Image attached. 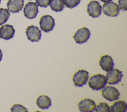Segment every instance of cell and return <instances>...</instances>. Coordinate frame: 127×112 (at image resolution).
<instances>
[{
    "label": "cell",
    "mask_w": 127,
    "mask_h": 112,
    "mask_svg": "<svg viewBox=\"0 0 127 112\" xmlns=\"http://www.w3.org/2000/svg\"><path fill=\"white\" fill-rule=\"evenodd\" d=\"M80 0H64L65 6L69 8H72L77 6L80 2Z\"/></svg>",
    "instance_id": "ffe728a7"
},
{
    "label": "cell",
    "mask_w": 127,
    "mask_h": 112,
    "mask_svg": "<svg viewBox=\"0 0 127 112\" xmlns=\"http://www.w3.org/2000/svg\"><path fill=\"white\" fill-rule=\"evenodd\" d=\"M107 83L106 76L101 74L92 75L88 81L89 86L93 90H99L105 87Z\"/></svg>",
    "instance_id": "6da1fadb"
},
{
    "label": "cell",
    "mask_w": 127,
    "mask_h": 112,
    "mask_svg": "<svg viewBox=\"0 0 127 112\" xmlns=\"http://www.w3.org/2000/svg\"><path fill=\"white\" fill-rule=\"evenodd\" d=\"M94 111L96 112H110V108L106 103L102 102L96 106Z\"/></svg>",
    "instance_id": "d6986e66"
},
{
    "label": "cell",
    "mask_w": 127,
    "mask_h": 112,
    "mask_svg": "<svg viewBox=\"0 0 127 112\" xmlns=\"http://www.w3.org/2000/svg\"><path fill=\"white\" fill-rule=\"evenodd\" d=\"M78 107L80 112H93L96 107L95 102L89 98H85L81 100L78 104Z\"/></svg>",
    "instance_id": "30bf717a"
},
{
    "label": "cell",
    "mask_w": 127,
    "mask_h": 112,
    "mask_svg": "<svg viewBox=\"0 0 127 112\" xmlns=\"http://www.w3.org/2000/svg\"><path fill=\"white\" fill-rule=\"evenodd\" d=\"M99 65L103 70L108 72L113 69L114 63L110 56L105 55L101 57L99 61Z\"/></svg>",
    "instance_id": "4fadbf2b"
},
{
    "label": "cell",
    "mask_w": 127,
    "mask_h": 112,
    "mask_svg": "<svg viewBox=\"0 0 127 112\" xmlns=\"http://www.w3.org/2000/svg\"><path fill=\"white\" fill-rule=\"evenodd\" d=\"M88 77L89 73L87 71L84 70H80L74 74L72 80L75 86L81 87L86 83Z\"/></svg>",
    "instance_id": "7a4b0ae2"
},
{
    "label": "cell",
    "mask_w": 127,
    "mask_h": 112,
    "mask_svg": "<svg viewBox=\"0 0 127 112\" xmlns=\"http://www.w3.org/2000/svg\"><path fill=\"white\" fill-rule=\"evenodd\" d=\"M0 1H1V0H0Z\"/></svg>",
    "instance_id": "484cf974"
},
{
    "label": "cell",
    "mask_w": 127,
    "mask_h": 112,
    "mask_svg": "<svg viewBox=\"0 0 127 112\" xmlns=\"http://www.w3.org/2000/svg\"><path fill=\"white\" fill-rule=\"evenodd\" d=\"M122 72L117 69H112L106 74V81L109 84H115L121 81Z\"/></svg>",
    "instance_id": "5b68a950"
},
{
    "label": "cell",
    "mask_w": 127,
    "mask_h": 112,
    "mask_svg": "<svg viewBox=\"0 0 127 112\" xmlns=\"http://www.w3.org/2000/svg\"><path fill=\"white\" fill-rule=\"evenodd\" d=\"M101 1H102V2H109V1H111L112 0H100Z\"/></svg>",
    "instance_id": "d4e9b609"
},
{
    "label": "cell",
    "mask_w": 127,
    "mask_h": 112,
    "mask_svg": "<svg viewBox=\"0 0 127 112\" xmlns=\"http://www.w3.org/2000/svg\"><path fill=\"white\" fill-rule=\"evenodd\" d=\"M37 5L42 7H47L50 3V0H35Z\"/></svg>",
    "instance_id": "603a6c76"
},
{
    "label": "cell",
    "mask_w": 127,
    "mask_h": 112,
    "mask_svg": "<svg viewBox=\"0 0 127 112\" xmlns=\"http://www.w3.org/2000/svg\"><path fill=\"white\" fill-rule=\"evenodd\" d=\"M41 29L46 33H48L53 30L55 26L54 19L49 15L43 16L39 22Z\"/></svg>",
    "instance_id": "277c9868"
},
{
    "label": "cell",
    "mask_w": 127,
    "mask_h": 112,
    "mask_svg": "<svg viewBox=\"0 0 127 112\" xmlns=\"http://www.w3.org/2000/svg\"><path fill=\"white\" fill-rule=\"evenodd\" d=\"M2 52H1V50L0 49V61H1V59H2Z\"/></svg>",
    "instance_id": "cb8c5ba5"
},
{
    "label": "cell",
    "mask_w": 127,
    "mask_h": 112,
    "mask_svg": "<svg viewBox=\"0 0 127 112\" xmlns=\"http://www.w3.org/2000/svg\"><path fill=\"white\" fill-rule=\"evenodd\" d=\"M119 9L126 11L127 10V0H118Z\"/></svg>",
    "instance_id": "7402d4cb"
},
{
    "label": "cell",
    "mask_w": 127,
    "mask_h": 112,
    "mask_svg": "<svg viewBox=\"0 0 127 112\" xmlns=\"http://www.w3.org/2000/svg\"><path fill=\"white\" fill-rule=\"evenodd\" d=\"M36 104L39 108L41 109H47L51 106V100L46 95H41L38 97Z\"/></svg>",
    "instance_id": "9a60e30c"
},
{
    "label": "cell",
    "mask_w": 127,
    "mask_h": 112,
    "mask_svg": "<svg viewBox=\"0 0 127 112\" xmlns=\"http://www.w3.org/2000/svg\"><path fill=\"white\" fill-rule=\"evenodd\" d=\"M102 10L105 15L109 16L115 17L119 14L120 9L116 3L109 1L105 2L103 5Z\"/></svg>",
    "instance_id": "52a82bcc"
},
{
    "label": "cell",
    "mask_w": 127,
    "mask_h": 112,
    "mask_svg": "<svg viewBox=\"0 0 127 112\" xmlns=\"http://www.w3.org/2000/svg\"><path fill=\"white\" fill-rule=\"evenodd\" d=\"M101 94L103 98L109 101L118 99L120 96V93L117 89L110 86L103 87L101 91Z\"/></svg>",
    "instance_id": "3957f363"
},
{
    "label": "cell",
    "mask_w": 127,
    "mask_h": 112,
    "mask_svg": "<svg viewBox=\"0 0 127 112\" xmlns=\"http://www.w3.org/2000/svg\"><path fill=\"white\" fill-rule=\"evenodd\" d=\"M24 0H9L7 3V7L12 13L18 12L23 6Z\"/></svg>",
    "instance_id": "5bb4252c"
},
{
    "label": "cell",
    "mask_w": 127,
    "mask_h": 112,
    "mask_svg": "<svg viewBox=\"0 0 127 112\" xmlns=\"http://www.w3.org/2000/svg\"><path fill=\"white\" fill-rule=\"evenodd\" d=\"M26 34L28 39L32 42L38 41L41 37V31L37 27L33 25H31L27 28Z\"/></svg>",
    "instance_id": "ba28073f"
},
{
    "label": "cell",
    "mask_w": 127,
    "mask_h": 112,
    "mask_svg": "<svg viewBox=\"0 0 127 112\" xmlns=\"http://www.w3.org/2000/svg\"><path fill=\"white\" fill-rule=\"evenodd\" d=\"M90 32L86 27H82L78 30L74 34L73 37L77 43L81 44L86 42L89 38Z\"/></svg>",
    "instance_id": "8992f818"
},
{
    "label": "cell",
    "mask_w": 127,
    "mask_h": 112,
    "mask_svg": "<svg viewBox=\"0 0 127 112\" xmlns=\"http://www.w3.org/2000/svg\"><path fill=\"white\" fill-rule=\"evenodd\" d=\"M127 109V104L124 101L120 100L115 102L111 106L110 111L112 112H125Z\"/></svg>",
    "instance_id": "2e32d148"
},
{
    "label": "cell",
    "mask_w": 127,
    "mask_h": 112,
    "mask_svg": "<svg viewBox=\"0 0 127 112\" xmlns=\"http://www.w3.org/2000/svg\"><path fill=\"white\" fill-rule=\"evenodd\" d=\"M10 110L12 112H27L28 111L27 109L20 104H14L10 109Z\"/></svg>",
    "instance_id": "44dd1931"
},
{
    "label": "cell",
    "mask_w": 127,
    "mask_h": 112,
    "mask_svg": "<svg viewBox=\"0 0 127 112\" xmlns=\"http://www.w3.org/2000/svg\"><path fill=\"white\" fill-rule=\"evenodd\" d=\"M10 16L8 10L5 8H0V25L5 23Z\"/></svg>",
    "instance_id": "ac0fdd59"
},
{
    "label": "cell",
    "mask_w": 127,
    "mask_h": 112,
    "mask_svg": "<svg viewBox=\"0 0 127 112\" xmlns=\"http://www.w3.org/2000/svg\"><path fill=\"white\" fill-rule=\"evenodd\" d=\"M49 4L51 9L56 12L62 11L64 6V0H50Z\"/></svg>",
    "instance_id": "e0dca14e"
},
{
    "label": "cell",
    "mask_w": 127,
    "mask_h": 112,
    "mask_svg": "<svg viewBox=\"0 0 127 112\" xmlns=\"http://www.w3.org/2000/svg\"><path fill=\"white\" fill-rule=\"evenodd\" d=\"M101 6L96 0L91 1L87 5V11L89 16L93 18L99 16L101 13Z\"/></svg>",
    "instance_id": "8fae6325"
},
{
    "label": "cell",
    "mask_w": 127,
    "mask_h": 112,
    "mask_svg": "<svg viewBox=\"0 0 127 112\" xmlns=\"http://www.w3.org/2000/svg\"><path fill=\"white\" fill-rule=\"evenodd\" d=\"M24 16L28 19H33L36 17L38 13V5L33 2H28L24 7Z\"/></svg>",
    "instance_id": "9c48e42d"
},
{
    "label": "cell",
    "mask_w": 127,
    "mask_h": 112,
    "mask_svg": "<svg viewBox=\"0 0 127 112\" xmlns=\"http://www.w3.org/2000/svg\"><path fill=\"white\" fill-rule=\"evenodd\" d=\"M15 30L13 26L6 24L2 26L0 28V37L4 39H9L13 37Z\"/></svg>",
    "instance_id": "7c38bea8"
}]
</instances>
